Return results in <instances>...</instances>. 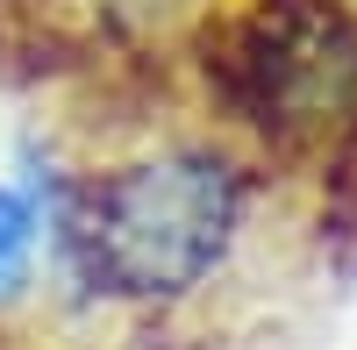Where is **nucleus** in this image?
I'll list each match as a JSON object with an SVG mask.
<instances>
[{
  "label": "nucleus",
  "instance_id": "obj_1",
  "mask_svg": "<svg viewBox=\"0 0 357 350\" xmlns=\"http://www.w3.org/2000/svg\"><path fill=\"white\" fill-rule=\"evenodd\" d=\"M250 158L229 136H158L43 200L50 250L114 307H186L229 272L250 222Z\"/></svg>",
  "mask_w": 357,
  "mask_h": 350
},
{
  "label": "nucleus",
  "instance_id": "obj_2",
  "mask_svg": "<svg viewBox=\"0 0 357 350\" xmlns=\"http://www.w3.org/2000/svg\"><path fill=\"white\" fill-rule=\"evenodd\" d=\"M193 72L250 165H321L357 143V0H215Z\"/></svg>",
  "mask_w": 357,
  "mask_h": 350
},
{
  "label": "nucleus",
  "instance_id": "obj_3",
  "mask_svg": "<svg viewBox=\"0 0 357 350\" xmlns=\"http://www.w3.org/2000/svg\"><path fill=\"white\" fill-rule=\"evenodd\" d=\"M43 265H50V215H43L36 186L0 179V314L29 307Z\"/></svg>",
  "mask_w": 357,
  "mask_h": 350
},
{
  "label": "nucleus",
  "instance_id": "obj_4",
  "mask_svg": "<svg viewBox=\"0 0 357 350\" xmlns=\"http://www.w3.org/2000/svg\"><path fill=\"white\" fill-rule=\"evenodd\" d=\"M43 8H57V0H0V22H22V15H43Z\"/></svg>",
  "mask_w": 357,
  "mask_h": 350
}]
</instances>
